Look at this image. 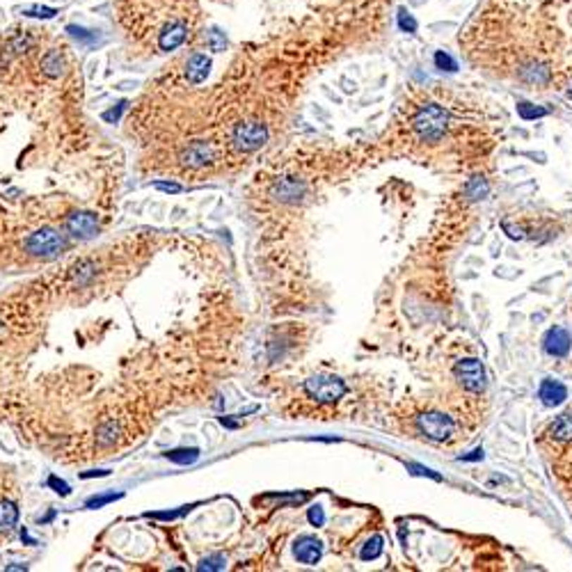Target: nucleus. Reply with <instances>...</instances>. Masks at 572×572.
I'll use <instances>...</instances> for the list:
<instances>
[{
	"instance_id": "f257e3e1",
	"label": "nucleus",
	"mask_w": 572,
	"mask_h": 572,
	"mask_svg": "<svg viewBox=\"0 0 572 572\" xmlns=\"http://www.w3.org/2000/svg\"><path fill=\"white\" fill-rule=\"evenodd\" d=\"M412 128L423 142H437L449 128V113L437 104H426L414 115Z\"/></svg>"
},
{
	"instance_id": "f03ea898",
	"label": "nucleus",
	"mask_w": 572,
	"mask_h": 572,
	"mask_svg": "<svg viewBox=\"0 0 572 572\" xmlns=\"http://www.w3.org/2000/svg\"><path fill=\"white\" fill-rule=\"evenodd\" d=\"M25 250L39 259H55L67 250V238L55 229H39V232L27 236Z\"/></svg>"
},
{
	"instance_id": "7ed1b4c3",
	"label": "nucleus",
	"mask_w": 572,
	"mask_h": 572,
	"mask_svg": "<svg viewBox=\"0 0 572 572\" xmlns=\"http://www.w3.org/2000/svg\"><path fill=\"white\" fill-rule=\"evenodd\" d=\"M304 392L318 403H335L344 399L346 385L337 375H311L309 380H304Z\"/></svg>"
},
{
	"instance_id": "20e7f679",
	"label": "nucleus",
	"mask_w": 572,
	"mask_h": 572,
	"mask_svg": "<svg viewBox=\"0 0 572 572\" xmlns=\"http://www.w3.org/2000/svg\"><path fill=\"white\" fill-rule=\"evenodd\" d=\"M266 140H268V128L261 122H241L232 131V144L243 154L256 151L266 144Z\"/></svg>"
},
{
	"instance_id": "39448f33",
	"label": "nucleus",
	"mask_w": 572,
	"mask_h": 572,
	"mask_svg": "<svg viewBox=\"0 0 572 572\" xmlns=\"http://www.w3.org/2000/svg\"><path fill=\"white\" fill-rule=\"evenodd\" d=\"M417 428L433 442H447L456 430V423L442 412H423L417 417Z\"/></svg>"
},
{
	"instance_id": "423d86ee",
	"label": "nucleus",
	"mask_w": 572,
	"mask_h": 572,
	"mask_svg": "<svg viewBox=\"0 0 572 572\" xmlns=\"http://www.w3.org/2000/svg\"><path fill=\"white\" fill-rule=\"evenodd\" d=\"M454 373H456L458 380L463 383L465 390H469V392H481L485 387V368L474 357L460 359V362L456 364V368H454Z\"/></svg>"
},
{
	"instance_id": "0eeeda50",
	"label": "nucleus",
	"mask_w": 572,
	"mask_h": 572,
	"mask_svg": "<svg viewBox=\"0 0 572 572\" xmlns=\"http://www.w3.org/2000/svg\"><path fill=\"white\" fill-rule=\"evenodd\" d=\"M213 158H216L213 147H211L209 142H204V140H197V142L188 144L186 149L181 151V156H179V161H181L183 168H190V170L206 168V165L213 163Z\"/></svg>"
},
{
	"instance_id": "6e6552de",
	"label": "nucleus",
	"mask_w": 572,
	"mask_h": 572,
	"mask_svg": "<svg viewBox=\"0 0 572 572\" xmlns=\"http://www.w3.org/2000/svg\"><path fill=\"white\" fill-rule=\"evenodd\" d=\"M293 557L298 564L316 566L323 557V542L316 536H300L293 542Z\"/></svg>"
},
{
	"instance_id": "1a4fd4ad",
	"label": "nucleus",
	"mask_w": 572,
	"mask_h": 572,
	"mask_svg": "<svg viewBox=\"0 0 572 572\" xmlns=\"http://www.w3.org/2000/svg\"><path fill=\"white\" fill-rule=\"evenodd\" d=\"M67 232L73 238H92L99 234V223L94 213H87V211H78V213L69 216L67 220Z\"/></svg>"
},
{
	"instance_id": "9d476101",
	"label": "nucleus",
	"mask_w": 572,
	"mask_h": 572,
	"mask_svg": "<svg viewBox=\"0 0 572 572\" xmlns=\"http://www.w3.org/2000/svg\"><path fill=\"white\" fill-rule=\"evenodd\" d=\"M304 192H307V186H304L302 181H295V179H280V181H275L271 188V195L275 199L284 201V204L300 201L304 197Z\"/></svg>"
},
{
	"instance_id": "9b49d317",
	"label": "nucleus",
	"mask_w": 572,
	"mask_h": 572,
	"mask_svg": "<svg viewBox=\"0 0 572 572\" xmlns=\"http://www.w3.org/2000/svg\"><path fill=\"white\" fill-rule=\"evenodd\" d=\"M570 346H572V339L568 335V330L564 328H552L545 335V339H542V348H545V353L552 357H566L570 353Z\"/></svg>"
},
{
	"instance_id": "f8f14e48",
	"label": "nucleus",
	"mask_w": 572,
	"mask_h": 572,
	"mask_svg": "<svg viewBox=\"0 0 572 572\" xmlns=\"http://www.w3.org/2000/svg\"><path fill=\"white\" fill-rule=\"evenodd\" d=\"M538 399L547 405V408H554V405H561L568 399V390L559 380H542L540 390H538Z\"/></svg>"
},
{
	"instance_id": "ddd939ff",
	"label": "nucleus",
	"mask_w": 572,
	"mask_h": 572,
	"mask_svg": "<svg viewBox=\"0 0 572 572\" xmlns=\"http://www.w3.org/2000/svg\"><path fill=\"white\" fill-rule=\"evenodd\" d=\"M549 435L559 442H572V412L561 414V417L549 426Z\"/></svg>"
},
{
	"instance_id": "4468645a",
	"label": "nucleus",
	"mask_w": 572,
	"mask_h": 572,
	"mask_svg": "<svg viewBox=\"0 0 572 572\" xmlns=\"http://www.w3.org/2000/svg\"><path fill=\"white\" fill-rule=\"evenodd\" d=\"M209 60L204 58V55H192L190 62H188V80L190 82H201L206 78V73H209Z\"/></svg>"
},
{
	"instance_id": "2eb2a0df",
	"label": "nucleus",
	"mask_w": 572,
	"mask_h": 572,
	"mask_svg": "<svg viewBox=\"0 0 572 572\" xmlns=\"http://www.w3.org/2000/svg\"><path fill=\"white\" fill-rule=\"evenodd\" d=\"M522 78L531 82V85H547L549 80V69L545 64H529L522 69Z\"/></svg>"
},
{
	"instance_id": "dca6fc26",
	"label": "nucleus",
	"mask_w": 572,
	"mask_h": 572,
	"mask_svg": "<svg viewBox=\"0 0 572 572\" xmlns=\"http://www.w3.org/2000/svg\"><path fill=\"white\" fill-rule=\"evenodd\" d=\"M18 522V509L14 502H0V531H9Z\"/></svg>"
},
{
	"instance_id": "f3484780",
	"label": "nucleus",
	"mask_w": 572,
	"mask_h": 572,
	"mask_svg": "<svg viewBox=\"0 0 572 572\" xmlns=\"http://www.w3.org/2000/svg\"><path fill=\"white\" fill-rule=\"evenodd\" d=\"M119 437V423L117 421H106V423H101L99 430H97V442H99V447H110V444H115V440Z\"/></svg>"
},
{
	"instance_id": "a211bd4d",
	"label": "nucleus",
	"mask_w": 572,
	"mask_h": 572,
	"mask_svg": "<svg viewBox=\"0 0 572 572\" xmlns=\"http://www.w3.org/2000/svg\"><path fill=\"white\" fill-rule=\"evenodd\" d=\"M165 458L172 460V463H177V465H192L199 458V449H195V447L192 449H174V451H168Z\"/></svg>"
},
{
	"instance_id": "6ab92c4d",
	"label": "nucleus",
	"mask_w": 572,
	"mask_h": 572,
	"mask_svg": "<svg viewBox=\"0 0 572 572\" xmlns=\"http://www.w3.org/2000/svg\"><path fill=\"white\" fill-rule=\"evenodd\" d=\"M383 554V538L380 536H373V538H368L364 542V547L362 552H359V559L362 561H373Z\"/></svg>"
},
{
	"instance_id": "aec40b11",
	"label": "nucleus",
	"mask_w": 572,
	"mask_h": 572,
	"mask_svg": "<svg viewBox=\"0 0 572 572\" xmlns=\"http://www.w3.org/2000/svg\"><path fill=\"white\" fill-rule=\"evenodd\" d=\"M42 67H44L46 73H49V76H60V73H62V67H64L62 55H60L58 51H51V53L42 60Z\"/></svg>"
},
{
	"instance_id": "412c9836",
	"label": "nucleus",
	"mask_w": 572,
	"mask_h": 572,
	"mask_svg": "<svg viewBox=\"0 0 572 572\" xmlns=\"http://www.w3.org/2000/svg\"><path fill=\"white\" fill-rule=\"evenodd\" d=\"M97 275V263L94 261H80L76 266V271H73V280L76 284H87L92 278Z\"/></svg>"
},
{
	"instance_id": "4be33fe9",
	"label": "nucleus",
	"mask_w": 572,
	"mask_h": 572,
	"mask_svg": "<svg viewBox=\"0 0 572 572\" xmlns=\"http://www.w3.org/2000/svg\"><path fill=\"white\" fill-rule=\"evenodd\" d=\"M225 566H227V561H225V557L223 554H213V557H206V559H201L199 564H197V570H201V572H218V570H225Z\"/></svg>"
},
{
	"instance_id": "5701e85b",
	"label": "nucleus",
	"mask_w": 572,
	"mask_h": 572,
	"mask_svg": "<svg viewBox=\"0 0 572 572\" xmlns=\"http://www.w3.org/2000/svg\"><path fill=\"white\" fill-rule=\"evenodd\" d=\"M518 115L522 119H536V117H545L547 115V110L545 108H538V106H533V104H527V101H520L518 104Z\"/></svg>"
},
{
	"instance_id": "b1692460",
	"label": "nucleus",
	"mask_w": 572,
	"mask_h": 572,
	"mask_svg": "<svg viewBox=\"0 0 572 572\" xmlns=\"http://www.w3.org/2000/svg\"><path fill=\"white\" fill-rule=\"evenodd\" d=\"M485 192H487V183L483 179H472L467 183V197L469 199H481V197H485Z\"/></svg>"
},
{
	"instance_id": "393cba45",
	"label": "nucleus",
	"mask_w": 572,
	"mask_h": 572,
	"mask_svg": "<svg viewBox=\"0 0 572 572\" xmlns=\"http://www.w3.org/2000/svg\"><path fill=\"white\" fill-rule=\"evenodd\" d=\"M435 67L442 69V71H458V62L451 58L449 53L444 51H437L435 53Z\"/></svg>"
},
{
	"instance_id": "a878e982",
	"label": "nucleus",
	"mask_w": 572,
	"mask_h": 572,
	"mask_svg": "<svg viewBox=\"0 0 572 572\" xmlns=\"http://www.w3.org/2000/svg\"><path fill=\"white\" fill-rule=\"evenodd\" d=\"M122 492H110V495H99V497H92V499H87V509H101V506H106V504H113L117 499H122Z\"/></svg>"
},
{
	"instance_id": "bb28decb",
	"label": "nucleus",
	"mask_w": 572,
	"mask_h": 572,
	"mask_svg": "<svg viewBox=\"0 0 572 572\" xmlns=\"http://www.w3.org/2000/svg\"><path fill=\"white\" fill-rule=\"evenodd\" d=\"M190 509H192V506H183L181 511H163V513H147V515L154 518V520H177V518H181L183 513H188Z\"/></svg>"
},
{
	"instance_id": "cd10ccee",
	"label": "nucleus",
	"mask_w": 572,
	"mask_h": 572,
	"mask_svg": "<svg viewBox=\"0 0 572 572\" xmlns=\"http://www.w3.org/2000/svg\"><path fill=\"white\" fill-rule=\"evenodd\" d=\"M399 25H401V30H405V32L417 30V21H414V16L405 12V9H401V12H399Z\"/></svg>"
},
{
	"instance_id": "c85d7f7f",
	"label": "nucleus",
	"mask_w": 572,
	"mask_h": 572,
	"mask_svg": "<svg viewBox=\"0 0 572 572\" xmlns=\"http://www.w3.org/2000/svg\"><path fill=\"white\" fill-rule=\"evenodd\" d=\"M309 522L311 527H323L325 524V513H323L321 506H311L309 509Z\"/></svg>"
},
{
	"instance_id": "c756f323",
	"label": "nucleus",
	"mask_w": 572,
	"mask_h": 572,
	"mask_svg": "<svg viewBox=\"0 0 572 572\" xmlns=\"http://www.w3.org/2000/svg\"><path fill=\"white\" fill-rule=\"evenodd\" d=\"M408 469H412V474H417V476H428V478H433V481H442V476H440L437 472H433V469H428V467L408 465Z\"/></svg>"
},
{
	"instance_id": "7c9ffc66",
	"label": "nucleus",
	"mask_w": 572,
	"mask_h": 572,
	"mask_svg": "<svg viewBox=\"0 0 572 572\" xmlns=\"http://www.w3.org/2000/svg\"><path fill=\"white\" fill-rule=\"evenodd\" d=\"M49 485H51V487H53V490H55V492H58L60 497H67V495L71 492V490H69V485H67V483H64V481H60V478H58V476H51V478H49Z\"/></svg>"
},
{
	"instance_id": "2f4dec72",
	"label": "nucleus",
	"mask_w": 572,
	"mask_h": 572,
	"mask_svg": "<svg viewBox=\"0 0 572 572\" xmlns=\"http://www.w3.org/2000/svg\"><path fill=\"white\" fill-rule=\"evenodd\" d=\"M156 188L163 190V192H179V190H181L179 183H165V181H158V183H156Z\"/></svg>"
},
{
	"instance_id": "473e14b6",
	"label": "nucleus",
	"mask_w": 572,
	"mask_h": 572,
	"mask_svg": "<svg viewBox=\"0 0 572 572\" xmlns=\"http://www.w3.org/2000/svg\"><path fill=\"white\" fill-rule=\"evenodd\" d=\"M481 458H483V449H474L469 456H460L463 463H472V460H481Z\"/></svg>"
},
{
	"instance_id": "72a5a7b5",
	"label": "nucleus",
	"mask_w": 572,
	"mask_h": 572,
	"mask_svg": "<svg viewBox=\"0 0 572 572\" xmlns=\"http://www.w3.org/2000/svg\"><path fill=\"white\" fill-rule=\"evenodd\" d=\"M89 476H108V469H101V472H85L82 478H89Z\"/></svg>"
},
{
	"instance_id": "f704fd0d",
	"label": "nucleus",
	"mask_w": 572,
	"mask_h": 572,
	"mask_svg": "<svg viewBox=\"0 0 572 572\" xmlns=\"http://www.w3.org/2000/svg\"><path fill=\"white\" fill-rule=\"evenodd\" d=\"M5 570H25V566H7Z\"/></svg>"
},
{
	"instance_id": "c9c22d12",
	"label": "nucleus",
	"mask_w": 572,
	"mask_h": 572,
	"mask_svg": "<svg viewBox=\"0 0 572 572\" xmlns=\"http://www.w3.org/2000/svg\"><path fill=\"white\" fill-rule=\"evenodd\" d=\"M568 97H570V99H572V89H570V92H568Z\"/></svg>"
}]
</instances>
